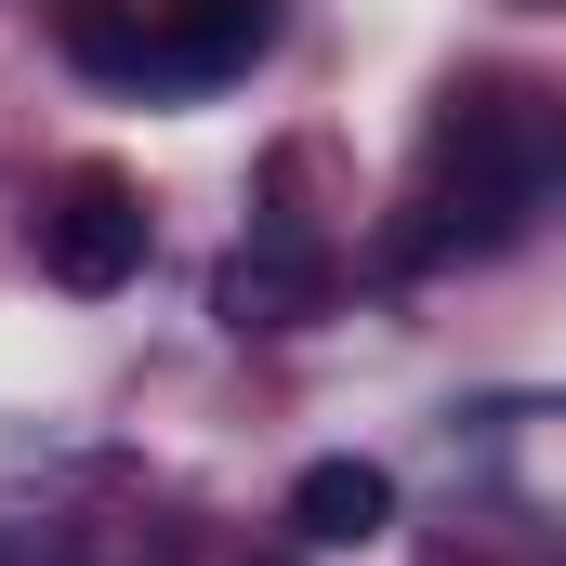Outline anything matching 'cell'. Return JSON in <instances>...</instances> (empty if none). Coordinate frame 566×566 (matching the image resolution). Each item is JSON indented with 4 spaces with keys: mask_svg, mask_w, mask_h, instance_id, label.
Wrapping results in <instances>:
<instances>
[{
    "mask_svg": "<svg viewBox=\"0 0 566 566\" xmlns=\"http://www.w3.org/2000/svg\"><path fill=\"white\" fill-rule=\"evenodd\" d=\"M541 171H554V133H541V106L527 93H488V106H461L448 145H434V185H422V224H409V251H501L514 224H527V198H541Z\"/></svg>",
    "mask_w": 566,
    "mask_h": 566,
    "instance_id": "cell-1",
    "label": "cell"
},
{
    "mask_svg": "<svg viewBox=\"0 0 566 566\" xmlns=\"http://www.w3.org/2000/svg\"><path fill=\"white\" fill-rule=\"evenodd\" d=\"M264 0H171L158 27H80V53L93 66H119V80H224V66H251L264 53Z\"/></svg>",
    "mask_w": 566,
    "mask_h": 566,
    "instance_id": "cell-2",
    "label": "cell"
},
{
    "mask_svg": "<svg viewBox=\"0 0 566 566\" xmlns=\"http://www.w3.org/2000/svg\"><path fill=\"white\" fill-rule=\"evenodd\" d=\"M40 264H53L66 290L145 277V198L119 185V171H66V185L40 198Z\"/></svg>",
    "mask_w": 566,
    "mask_h": 566,
    "instance_id": "cell-3",
    "label": "cell"
},
{
    "mask_svg": "<svg viewBox=\"0 0 566 566\" xmlns=\"http://www.w3.org/2000/svg\"><path fill=\"white\" fill-rule=\"evenodd\" d=\"M290 527H303L316 554H369V541L396 527V474H382V461H303V474H290Z\"/></svg>",
    "mask_w": 566,
    "mask_h": 566,
    "instance_id": "cell-4",
    "label": "cell"
}]
</instances>
